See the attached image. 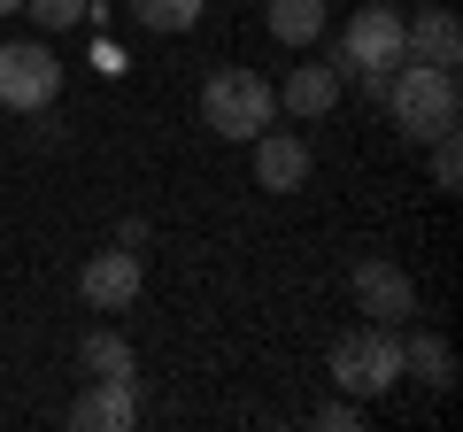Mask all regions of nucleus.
Wrapping results in <instances>:
<instances>
[{
	"mask_svg": "<svg viewBox=\"0 0 463 432\" xmlns=\"http://www.w3.org/2000/svg\"><path fill=\"white\" fill-rule=\"evenodd\" d=\"M432 185H440V193H456V185H463V155H456V132H448V139H432Z\"/></svg>",
	"mask_w": 463,
	"mask_h": 432,
	"instance_id": "obj_17",
	"label": "nucleus"
},
{
	"mask_svg": "<svg viewBox=\"0 0 463 432\" xmlns=\"http://www.w3.org/2000/svg\"><path fill=\"white\" fill-rule=\"evenodd\" d=\"M270 117H279L270 78H255V70H240V62L209 70V85H201V124H209L216 139H255Z\"/></svg>",
	"mask_w": 463,
	"mask_h": 432,
	"instance_id": "obj_3",
	"label": "nucleus"
},
{
	"mask_svg": "<svg viewBox=\"0 0 463 432\" xmlns=\"http://www.w3.org/2000/svg\"><path fill=\"white\" fill-rule=\"evenodd\" d=\"M402 62H432V70L463 62V23L448 0H425L417 16H402Z\"/></svg>",
	"mask_w": 463,
	"mask_h": 432,
	"instance_id": "obj_7",
	"label": "nucleus"
},
{
	"mask_svg": "<svg viewBox=\"0 0 463 432\" xmlns=\"http://www.w3.org/2000/svg\"><path fill=\"white\" fill-rule=\"evenodd\" d=\"M402 371H417L432 394H448V386H456V348H448L440 333H410L402 340Z\"/></svg>",
	"mask_w": 463,
	"mask_h": 432,
	"instance_id": "obj_12",
	"label": "nucleus"
},
{
	"mask_svg": "<svg viewBox=\"0 0 463 432\" xmlns=\"http://www.w3.org/2000/svg\"><path fill=\"white\" fill-rule=\"evenodd\" d=\"M270 93H279L286 117H332V108H340V70L332 62H294L286 85H270Z\"/></svg>",
	"mask_w": 463,
	"mask_h": 432,
	"instance_id": "obj_11",
	"label": "nucleus"
},
{
	"mask_svg": "<svg viewBox=\"0 0 463 432\" xmlns=\"http://www.w3.org/2000/svg\"><path fill=\"white\" fill-rule=\"evenodd\" d=\"M54 93H62V62L47 54V39H8L0 47V108L39 117V108H54Z\"/></svg>",
	"mask_w": 463,
	"mask_h": 432,
	"instance_id": "obj_5",
	"label": "nucleus"
},
{
	"mask_svg": "<svg viewBox=\"0 0 463 432\" xmlns=\"http://www.w3.org/2000/svg\"><path fill=\"white\" fill-rule=\"evenodd\" d=\"M317 425H325V432H355V425H364V401H325V409H317Z\"/></svg>",
	"mask_w": 463,
	"mask_h": 432,
	"instance_id": "obj_18",
	"label": "nucleus"
},
{
	"mask_svg": "<svg viewBox=\"0 0 463 432\" xmlns=\"http://www.w3.org/2000/svg\"><path fill=\"white\" fill-rule=\"evenodd\" d=\"M386 108H394V124H402V139L410 147H432V139H448L463 124V85H456V70H432V62H402L394 78H386Z\"/></svg>",
	"mask_w": 463,
	"mask_h": 432,
	"instance_id": "obj_1",
	"label": "nucleus"
},
{
	"mask_svg": "<svg viewBox=\"0 0 463 432\" xmlns=\"http://www.w3.org/2000/svg\"><path fill=\"white\" fill-rule=\"evenodd\" d=\"M394 379H410V371H402V333L394 324H355V333L332 340V386H340L347 401H379Z\"/></svg>",
	"mask_w": 463,
	"mask_h": 432,
	"instance_id": "obj_2",
	"label": "nucleus"
},
{
	"mask_svg": "<svg viewBox=\"0 0 463 432\" xmlns=\"http://www.w3.org/2000/svg\"><path fill=\"white\" fill-rule=\"evenodd\" d=\"M124 8H132V16L147 23V32H194L209 0H124Z\"/></svg>",
	"mask_w": 463,
	"mask_h": 432,
	"instance_id": "obj_15",
	"label": "nucleus"
},
{
	"mask_svg": "<svg viewBox=\"0 0 463 432\" xmlns=\"http://www.w3.org/2000/svg\"><path fill=\"white\" fill-rule=\"evenodd\" d=\"M16 8H24V0H0V16H16Z\"/></svg>",
	"mask_w": 463,
	"mask_h": 432,
	"instance_id": "obj_19",
	"label": "nucleus"
},
{
	"mask_svg": "<svg viewBox=\"0 0 463 432\" xmlns=\"http://www.w3.org/2000/svg\"><path fill=\"white\" fill-rule=\"evenodd\" d=\"M309 139L301 132H255V185H263V193H301V185H309Z\"/></svg>",
	"mask_w": 463,
	"mask_h": 432,
	"instance_id": "obj_9",
	"label": "nucleus"
},
{
	"mask_svg": "<svg viewBox=\"0 0 463 432\" xmlns=\"http://www.w3.org/2000/svg\"><path fill=\"white\" fill-rule=\"evenodd\" d=\"M70 425L78 432H132L139 425V394L124 379H93L78 401H70Z\"/></svg>",
	"mask_w": 463,
	"mask_h": 432,
	"instance_id": "obj_10",
	"label": "nucleus"
},
{
	"mask_svg": "<svg viewBox=\"0 0 463 432\" xmlns=\"http://www.w3.org/2000/svg\"><path fill=\"white\" fill-rule=\"evenodd\" d=\"M78 363H85V379H124V386L139 379V355H132V340H116V333H85Z\"/></svg>",
	"mask_w": 463,
	"mask_h": 432,
	"instance_id": "obj_14",
	"label": "nucleus"
},
{
	"mask_svg": "<svg viewBox=\"0 0 463 432\" xmlns=\"http://www.w3.org/2000/svg\"><path fill=\"white\" fill-rule=\"evenodd\" d=\"M347 78L371 85V93H386V78L402 70V8L394 0H371V8H355V23H347V39H340V62H332Z\"/></svg>",
	"mask_w": 463,
	"mask_h": 432,
	"instance_id": "obj_4",
	"label": "nucleus"
},
{
	"mask_svg": "<svg viewBox=\"0 0 463 432\" xmlns=\"http://www.w3.org/2000/svg\"><path fill=\"white\" fill-rule=\"evenodd\" d=\"M263 23L279 47H309V39H325V0H270Z\"/></svg>",
	"mask_w": 463,
	"mask_h": 432,
	"instance_id": "obj_13",
	"label": "nucleus"
},
{
	"mask_svg": "<svg viewBox=\"0 0 463 432\" xmlns=\"http://www.w3.org/2000/svg\"><path fill=\"white\" fill-rule=\"evenodd\" d=\"M347 286H355V309H364L371 324H394L402 333V324L417 316V278L394 263V255H364V263L347 270Z\"/></svg>",
	"mask_w": 463,
	"mask_h": 432,
	"instance_id": "obj_6",
	"label": "nucleus"
},
{
	"mask_svg": "<svg viewBox=\"0 0 463 432\" xmlns=\"http://www.w3.org/2000/svg\"><path fill=\"white\" fill-rule=\"evenodd\" d=\"M24 16H39L47 32H78L93 16V0H24Z\"/></svg>",
	"mask_w": 463,
	"mask_h": 432,
	"instance_id": "obj_16",
	"label": "nucleus"
},
{
	"mask_svg": "<svg viewBox=\"0 0 463 432\" xmlns=\"http://www.w3.org/2000/svg\"><path fill=\"white\" fill-rule=\"evenodd\" d=\"M139 255L132 248H100V255H85V270H78V294H85V309H132L139 301Z\"/></svg>",
	"mask_w": 463,
	"mask_h": 432,
	"instance_id": "obj_8",
	"label": "nucleus"
}]
</instances>
